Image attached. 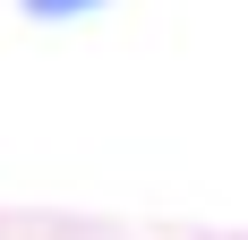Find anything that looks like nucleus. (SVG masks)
Returning <instances> with one entry per match:
<instances>
[{"instance_id":"f257e3e1","label":"nucleus","mask_w":248,"mask_h":240,"mask_svg":"<svg viewBox=\"0 0 248 240\" xmlns=\"http://www.w3.org/2000/svg\"><path fill=\"white\" fill-rule=\"evenodd\" d=\"M34 17H77V9H103V0H26Z\"/></svg>"}]
</instances>
